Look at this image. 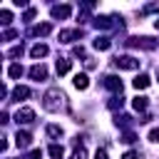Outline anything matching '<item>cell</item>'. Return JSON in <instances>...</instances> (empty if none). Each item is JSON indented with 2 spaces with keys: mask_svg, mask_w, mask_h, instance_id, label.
<instances>
[{
  "mask_svg": "<svg viewBox=\"0 0 159 159\" xmlns=\"http://www.w3.org/2000/svg\"><path fill=\"white\" fill-rule=\"evenodd\" d=\"M42 107H45L47 112H60V109L65 107V92L57 89V87L47 89V92H45V99H42Z\"/></svg>",
  "mask_w": 159,
  "mask_h": 159,
  "instance_id": "1",
  "label": "cell"
},
{
  "mask_svg": "<svg viewBox=\"0 0 159 159\" xmlns=\"http://www.w3.org/2000/svg\"><path fill=\"white\" fill-rule=\"evenodd\" d=\"M127 45H129V47H144V50H154V47L159 45V40L142 35V37H129V40H127Z\"/></svg>",
  "mask_w": 159,
  "mask_h": 159,
  "instance_id": "2",
  "label": "cell"
},
{
  "mask_svg": "<svg viewBox=\"0 0 159 159\" xmlns=\"http://www.w3.org/2000/svg\"><path fill=\"white\" fill-rule=\"evenodd\" d=\"M114 65L119 70H137L139 67V60L132 57V55H119V57H114Z\"/></svg>",
  "mask_w": 159,
  "mask_h": 159,
  "instance_id": "3",
  "label": "cell"
},
{
  "mask_svg": "<svg viewBox=\"0 0 159 159\" xmlns=\"http://www.w3.org/2000/svg\"><path fill=\"white\" fill-rule=\"evenodd\" d=\"M15 122H17V124H32V122H35V112H32L30 107H22V109H17V114H15Z\"/></svg>",
  "mask_w": 159,
  "mask_h": 159,
  "instance_id": "4",
  "label": "cell"
},
{
  "mask_svg": "<svg viewBox=\"0 0 159 159\" xmlns=\"http://www.w3.org/2000/svg\"><path fill=\"white\" fill-rule=\"evenodd\" d=\"M102 84H104L107 89H112V92H119V94H122V80H119L117 75H107V77L102 80Z\"/></svg>",
  "mask_w": 159,
  "mask_h": 159,
  "instance_id": "5",
  "label": "cell"
},
{
  "mask_svg": "<svg viewBox=\"0 0 159 159\" xmlns=\"http://www.w3.org/2000/svg\"><path fill=\"white\" fill-rule=\"evenodd\" d=\"M50 12H52V17H55V20H67V17H70V12H72V7H70V5H52V10H50Z\"/></svg>",
  "mask_w": 159,
  "mask_h": 159,
  "instance_id": "6",
  "label": "cell"
},
{
  "mask_svg": "<svg viewBox=\"0 0 159 159\" xmlns=\"http://www.w3.org/2000/svg\"><path fill=\"white\" fill-rule=\"evenodd\" d=\"M82 37V30H60V42H72V40H80Z\"/></svg>",
  "mask_w": 159,
  "mask_h": 159,
  "instance_id": "7",
  "label": "cell"
},
{
  "mask_svg": "<svg viewBox=\"0 0 159 159\" xmlns=\"http://www.w3.org/2000/svg\"><path fill=\"white\" fill-rule=\"evenodd\" d=\"M30 77L32 80H45L47 77V67L45 65H32L30 67Z\"/></svg>",
  "mask_w": 159,
  "mask_h": 159,
  "instance_id": "8",
  "label": "cell"
},
{
  "mask_svg": "<svg viewBox=\"0 0 159 159\" xmlns=\"http://www.w3.org/2000/svg\"><path fill=\"white\" fill-rule=\"evenodd\" d=\"M30 142H32V137H30L27 132H17V134H15V144H17L20 149H27Z\"/></svg>",
  "mask_w": 159,
  "mask_h": 159,
  "instance_id": "9",
  "label": "cell"
},
{
  "mask_svg": "<svg viewBox=\"0 0 159 159\" xmlns=\"http://www.w3.org/2000/svg\"><path fill=\"white\" fill-rule=\"evenodd\" d=\"M27 97H30V89H27V87H20V84H17V87L12 89V99H15V102H22V99H27Z\"/></svg>",
  "mask_w": 159,
  "mask_h": 159,
  "instance_id": "10",
  "label": "cell"
},
{
  "mask_svg": "<svg viewBox=\"0 0 159 159\" xmlns=\"http://www.w3.org/2000/svg\"><path fill=\"white\" fill-rule=\"evenodd\" d=\"M30 55H32L35 60H40V57H45V55H47V45H42V42H37V45H32V50H30Z\"/></svg>",
  "mask_w": 159,
  "mask_h": 159,
  "instance_id": "11",
  "label": "cell"
},
{
  "mask_svg": "<svg viewBox=\"0 0 159 159\" xmlns=\"http://www.w3.org/2000/svg\"><path fill=\"white\" fill-rule=\"evenodd\" d=\"M72 84H75L77 89H87V87H89V77H87V75H75Z\"/></svg>",
  "mask_w": 159,
  "mask_h": 159,
  "instance_id": "12",
  "label": "cell"
},
{
  "mask_svg": "<svg viewBox=\"0 0 159 159\" xmlns=\"http://www.w3.org/2000/svg\"><path fill=\"white\" fill-rule=\"evenodd\" d=\"M50 30H52V25H50V22H42V25H35V27H32V35H37V37L42 35V37H45V35H50Z\"/></svg>",
  "mask_w": 159,
  "mask_h": 159,
  "instance_id": "13",
  "label": "cell"
},
{
  "mask_svg": "<svg viewBox=\"0 0 159 159\" xmlns=\"http://www.w3.org/2000/svg\"><path fill=\"white\" fill-rule=\"evenodd\" d=\"M94 27H102V30L112 27V17H107V15H99V17H94Z\"/></svg>",
  "mask_w": 159,
  "mask_h": 159,
  "instance_id": "14",
  "label": "cell"
},
{
  "mask_svg": "<svg viewBox=\"0 0 159 159\" xmlns=\"http://www.w3.org/2000/svg\"><path fill=\"white\" fill-rule=\"evenodd\" d=\"M70 67H72V62H70V60H65V57H60V60H57V75H67V72H70Z\"/></svg>",
  "mask_w": 159,
  "mask_h": 159,
  "instance_id": "15",
  "label": "cell"
},
{
  "mask_svg": "<svg viewBox=\"0 0 159 159\" xmlns=\"http://www.w3.org/2000/svg\"><path fill=\"white\" fill-rule=\"evenodd\" d=\"M132 84H134V89H147L149 87V77L147 75H139V77H134Z\"/></svg>",
  "mask_w": 159,
  "mask_h": 159,
  "instance_id": "16",
  "label": "cell"
},
{
  "mask_svg": "<svg viewBox=\"0 0 159 159\" xmlns=\"http://www.w3.org/2000/svg\"><path fill=\"white\" fill-rule=\"evenodd\" d=\"M114 124L122 127V129H127V127L132 124V117H129V114H117V117H114Z\"/></svg>",
  "mask_w": 159,
  "mask_h": 159,
  "instance_id": "17",
  "label": "cell"
},
{
  "mask_svg": "<svg viewBox=\"0 0 159 159\" xmlns=\"http://www.w3.org/2000/svg\"><path fill=\"white\" fill-rule=\"evenodd\" d=\"M122 104H124V97H122V94H114V97L107 102L109 109H122Z\"/></svg>",
  "mask_w": 159,
  "mask_h": 159,
  "instance_id": "18",
  "label": "cell"
},
{
  "mask_svg": "<svg viewBox=\"0 0 159 159\" xmlns=\"http://www.w3.org/2000/svg\"><path fill=\"white\" fill-rule=\"evenodd\" d=\"M50 157L52 159H62V154H65V149H62V144H50Z\"/></svg>",
  "mask_w": 159,
  "mask_h": 159,
  "instance_id": "19",
  "label": "cell"
},
{
  "mask_svg": "<svg viewBox=\"0 0 159 159\" xmlns=\"http://www.w3.org/2000/svg\"><path fill=\"white\" fill-rule=\"evenodd\" d=\"M47 137H50V139H60V137H62V127L50 124V127H47Z\"/></svg>",
  "mask_w": 159,
  "mask_h": 159,
  "instance_id": "20",
  "label": "cell"
},
{
  "mask_svg": "<svg viewBox=\"0 0 159 159\" xmlns=\"http://www.w3.org/2000/svg\"><path fill=\"white\" fill-rule=\"evenodd\" d=\"M109 45H112V42H109V37H104V35L94 40V47H97V50H109Z\"/></svg>",
  "mask_w": 159,
  "mask_h": 159,
  "instance_id": "21",
  "label": "cell"
},
{
  "mask_svg": "<svg viewBox=\"0 0 159 159\" xmlns=\"http://www.w3.org/2000/svg\"><path fill=\"white\" fill-rule=\"evenodd\" d=\"M132 104H134V109H137V112H142V109H147L149 99H147V97H134V102H132Z\"/></svg>",
  "mask_w": 159,
  "mask_h": 159,
  "instance_id": "22",
  "label": "cell"
},
{
  "mask_svg": "<svg viewBox=\"0 0 159 159\" xmlns=\"http://www.w3.org/2000/svg\"><path fill=\"white\" fill-rule=\"evenodd\" d=\"M7 75H10L12 80H17V77L22 75V65H10V70H7Z\"/></svg>",
  "mask_w": 159,
  "mask_h": 159,
  "instance_id": "23",
  "label": "cell"
},
{
  "mask_svg": "<svg viewBox=\"0 0 159 159\" xmlns=\"http://www.w3.org/2000/svg\"><path fill=\"white\" fill-rule=\"evenodd\" d=\"M0 22H2V25H10V22H12L10 10H0Z\"/></svg>",
  "mask_w": 159,
  "mask_h": 159,
  "instance_id": "24",
  "label": "cell"
},
{
  "mask_svg": "<svg viewBox=\"0 0 159 159\" xmlns=\"http://www.w3.org/2000/svg\"><path fill=\"white\" fill-rule=\"evenodd\" d=\"M22 52H25V47H22V45H15V47H12L10 52H7V57H20Z\"/></svg>",
  "mask_w": 159,
  "mask_h": 159,
  "instance_id": "25",
  "label": "cell"
},
{
  "mask_svg": "<svg viewBox=\"0 0 159 159\" xmlns=\"http://www.w3.org/2000/svg\"><path fill=\"white\" fill-rule=\"evenodd\" d=\"M122 142H124V144H132V142H137V134H134V132H124V134H122Z\"/></svg>",
  "mask_w": 159,
  "mask_h": 159,
  "instance_id": "26",
  "label": "cell"
},
{
  "mask_svg": "<svg viewBox=\"0 0 159 159\" xmlns=\"http://www.w3.org/2000/svg\"><path fill=\"white\" fill-rule=\"evenodd\" d=\"M72 159H87V152H84L82 147H77V149H75V154H72Z\"/></svg>",
  "mask_w": 159,
  "mask_h": 159,
  "instance_id": "27",
  "label": "cell"
},
{
  "mask_svg": "<svg viewBox=\"0 0 159 159\" xmlns=\"http://www.w3.org/2000/svg\"><path fill=\"white\" fill-rule=\"evenodd\" d=\"M32 17H35V7H27V10H25V15H22V20H25V22H30Z\"/></svg>",
  "mask_w": 159,
  "mask_h": 159,
  "instance_id": "28",
  "label": "cell"
},
{
  "mask_svg": "<svg viewBox=\"0 0 159 159\" xmlns=\"http://www.w3.org/2000/svg\"><path fill=\"white\" fill-rule=\"evenodd\" d=\"M149 139H152L154 144H159V127H154V129L149 132Z\"/></svg>",
  "mask_w": 159,
  "mask_h": 159,
  "instance_id": "29",
  "label": "cell"
},
{
  "mask_svg": "<svg viewBox=\"0 0 159 159\" xmlns=\"http://www.w3.org/2000/svg\"><path fill=\"white\" fill-rule=\"evenodd\" d=\"M12 37H17V32H15V30H10V27H7V30H5V32H2V40H12Z\"/></svg>",
  "mask_w": 159,
  "mask_h": 159,
  "instance_id": "30",
  "label": "cell"
},
{
  "mask_svg": "<svg viewBox=\"0 0 159 159\" xmlns=\"http://www.w3.org/2000/svg\"><path fill=\"white\" fill-rule=\"evenodd\" d=\"M144 12H159V2H152V5H147V7H144Z\"/></svg>",
  "mask_w": 159,
  "mask_h": 159,
  "instance_id": "31",
  "label": "cell"
},
{
  "mask_svg": "<svg viewBox=\"0 0 159 159\" xmlns=\"http://www.w3.org/2000/svg\"><path fill=\"white\" fill-rule=\"evenodd\" d=\"M94 159H107V152H104V149H97V154H94Z\"/></svg>",
  "mask_w": 159,
  "mask_h": 159,
  "instance_id": "32",
  "label": "cell"
},
{
  "mask_svg": "<svg viewBox=\"0 0 159 159\" xmlns=\"http://www.w3.org/2000/svg\"><path fill=\"white\" fill-rule=\"evenodd\" d=\"M72 55H77V57H80V55H84V47H75V50H72Z\"/></svg>",
  "mask_w": 159,
  "mask_h": 159,
  "instance_id": "33",
  "label": "cell"
},
{
  "mask_svg": "<svg viewBox=\"0 0 159 159\" xmlns=\"http://www.w3.org/2000/svg\"><path fill=\"white\" fill-rule=\"evenodd\" d=\"M30 159H40V149H32L30 152Z\"/></svg>",
  "mask_w": 159,
  "mask_h": 159,
  "instance_id": "34",
  "label": "cell"
},
{
  "mask_svg": "<svg viewBox=\"0 0 159 159\" xmlns=\"http://www.w3.org/2000/svg\"><path fill=\"white\" fill-rule=\"evenodd\" d=\"M122 159H137V154H134V152H127V154H124Z\"/></svg>",
  "mask_w": 159,
  "mask_h": 159,
  "instance_id": "35",
  "label": "cell"
},
{
  "mask_svg": "<svg viewBox=\"0 0 159 159\" xmlns=\"http://www.w3.org/2000/svg\"><path fill=\"white\" fill-rule=\"evenodd\" d=\"M154 27H157V30H159V20H157V22H154Z\"/></svg>",
  "mask_w": 159,
  "mask_h": 159,
  "instance_id": "36",
  "label": "cell"
},
{
  "mask_svg": "<svg viewBox=\"0 0 159 159\" xmlns=\"http://www.w3.org/2000/svg\"><path fill=\"white\" fill-rule=\"evenodd\" d=\"M157 80H159V70H157Z\"/></svg>",
  "mask_w": 159,
  "mask_h": 159,
  "instance_id": "37",
  "label": "cell"
}]
</instances>
